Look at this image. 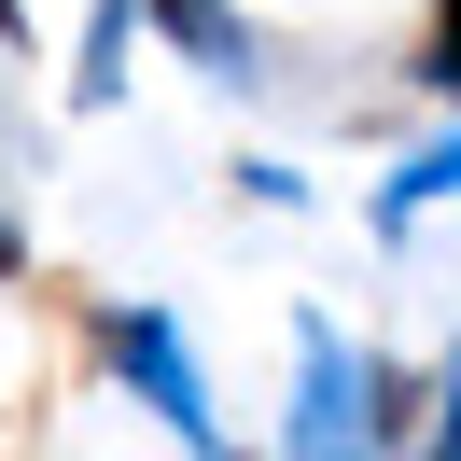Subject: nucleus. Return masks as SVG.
Segmentation results:
<instances>
[{
    "instance_id": "3",
    "label": "nucleus",
    "mask_w": 461,
    "mask_h": 461,
    "mask_svg": "<svg viewBox=\"0 0 461 461\" xmlns=\"http://www.w3.org/2000/svg\"><path fill=\"white\" fill-rule=\"evenodd\" d=\"M154 29V0H98L85 14V70H70V113H113L126 98V42Z\"/></svg>"
},
{
    "instance_id": "5",
    "label": "nucleus",
    "mask_w": 461,
    "mask_h": 461,
    "mask_svg": "<svg viewBox=\"0 0 461 461\" xmlns=\"http://www.w3.org/2000/svg\"><path fill=\"white\" fill-rule=\"evenodd\" d=\"M447 196H461V126H447V140H420L392 182H377V238H405L420 210H447Z\"/></svg>"
},
{
    "instance_id": "4",
    "label": "nucleus",
    "mask_w": 461,
    "mask_h": 461,
    "mask_svg": "<svg viewBox=\"0 0 461 461\" xmlns=\"http://www.w3.org/2000/svg\"><path fill=\"white\" fill-rule=\"evenodd\" d=\"M154 29L182 42L196 70H224V85H252V29H238V0H154Z\"/></svg>"
},
{
    "instance_id": "2",
    "label": "nucleus",
    "mask_w": 461,
    "mask_h": 461,
    "mask_svg": "<svg viewBox=\"0 0 461 461\" xmlns=\"http://www.w3.org/2000/svg\"><path fill=\"white\" fill-rule=\"evenodd\" d=\"M98 364H113L182 447H224V405H210V377H196V349H182L168 308H98Z\"/></svg>"
},
{
    "instance_id": "9",
    "label": "nucleus",
    "mask_w": 461,
    "mask_h": 461,
    "mask_svg": "<svg viewBox=\"0 0 461 461\" xmlns=\"http://www.w3.org/2000/svg\"><path fill=\"white\" fill-rule=\"evenodd\" d=\"M0 29H29V0H0Z\"/></svg>"
},
{
    "instance_id": "1",
    "label": "nucleus",
    "mask_w": 461,
    "mask_h": 461,
    "mask_svg": "<svg viewBox=\"0 0 461 461\" xmlns=\"http://www.w3.org/2000/svg\"><path fill=\"white\" fill-rule=\"evenodd\" d=\"M405 420V377L377 364V349H349L336 321H294V405H280V447L294 461H336V447H392Z\"/></svg>"
},
{
    "instance_id": "6",
    "label": "nucleus",
    "mask_w": 461,
    "mask_h": 461,
    "mask_svg": "<svg viewBox=\"0 0 461 461\" xmlns=\"http://www.w3.org/2000/svg\"><path fill=\"white\" fill-rule=\"evenodd\" d=\"M420 85L461 113V0H433V29H420Z\"/></svg>"
},
{
    "instance_id": "7",
    "label": "nucleus",
    "mask_w": 461,
    "mask_h": 461,
    "mask_svg": "<svg viewBox=\"0 0 461 461\" xmlns=\"http://www.w3.org/2000/svg\"><path fill=\"white\" fill-rule=\"evenodd\" d=\"M433 447L461 461V349H447V377H433Z\"/></svg>"
},
{
    "instance_id": "8",
    "label": "nucleus",
    "mask_w": 461,
    "mask_h": 461,
    "mask_svg": "<svg viewBox=\"0 0 461 461\" xmlns=\"http://www.w3.org/2000/svg\"><path fill=\"white\" fill-rule=\"evenodd\" d=\"M0 280H29V238H14V224H0Z\"/></svg>"
}]
</instances>
